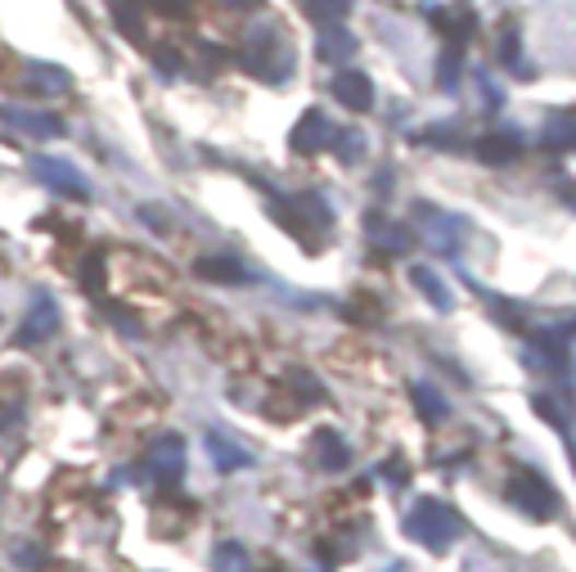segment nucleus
Wrapping results in <instances>:
<instances>
[{
	"mask_svg": "<svg viewBox=\"0 0 576 572\" xmlns=\"http://www.w3.org/2000/svg\"><path fill=\"white\" fill-rule=\"evenodd\" d=\"M212 568H216V572H244V568H248V550H244V541H216V550H212Z\"/></svg>",
	"mask_w": 576,
	"mask_h": 572,
	"instance_id": "21",
	"label": "nucleus"
},
{
	"mask_svg": "<svg viewBox=\"0 0 576 572\" xmlns=\"http://www.w3.org/2000/svg\"><path fill=\"white\" fill-rule=\"evenodd\" d=\"M459 527H465V523H459V514H455L446 501H433V495L414 501V510L405 514V537L419 541L424 550H433V555H442V550L455 546Z\"/></svg>",
	"mask_w": 576,
	"mask_h": 572,
	"instance_id": "1",
	"label": "nucleus"
},
{
	"mask_svg": "<svg viewBox=\"0 0 576 572\" xmlns=\"http://www.w3.org/2000/svg\"><path fill=\"white\" fill-rule=\"evenodd\" d=\"M0 118L14 122L27 136H42V140H59L63 136V122L55 118V113H42V108H19V104H10V108H0Z\"/></svg>",
	"mask_w": 576,
	"mask_h": 572,
	"instance_id": "10",
	"label": "nucleus"
},
{
	"mask_svg": "<svg viewBox=\"0 0 576 572\" xmlns=\"http://www.w3.org/2000/svg\"><path fill=\"white\" fill-rule=\"evenodd\" d=\"M383 478H388V482H397V487H401V482H405L410 474H405V465H401V460H388V465H383Z\"/></svg>",
	"mask_w": 576,
	"mask_h": 572,
	"instance_id": "27",
	"label": "nucleus"
},
{
	"mask_svg": "<svg viewBox=\"0 0 576 572\" xmlns=\"http://www.w3.org/2000/svg\"><path fill=\"white\" fill-rule=\"evenodd\" d=\"M410 280H414V289L424 293V297L433 302L437 312H450V307H455V297H450V289L442 284V276L433 271V266H410Z\"/></svg>",
	"mask_w": 576,
	"mask_h": 572,
	"instance_id": "16",
	"label": "nucleus"
},
{
	"mask_svg": "<svg viewBox=\"0 0 576 572\" xmlns=\"http://www.w3.org/2000/svg\"><path fill=\"white\" fill-rule=\"evenodd\" d=\"M369 235H374L378 244H388L392 253H397V248H410V235H405V231H397V225H388L383 217H369Z\"/></svg>",
	"mask_w": 576,
	"mask_h": 572,
	"instance_id": "24",
	"label": "nucleus"
},
{
	"mask_svg": "<svg viewBox=\"0 0 576 572\" xmlns=\"http://www.w3.org/2000/svg\"><path fill=\"white\" fill-rule=\"evenodd\" d=\"M414 221H419V231H424V240L437 253H446V257H455L459 244H465V235H469L465 221L450 217V212H442V208H433V203H414Z\"/></svg>",
	"mask_w": 576,
	"mask_h": 572,
	"instance_id": "5",
	"label": "nucleus"
},
{
	"mask_svg": "<svg viewBox=\"0 0 576 572\" xmlns=\"http://www.w3.org/2000/svg\"><path fill=\"white\" fill-rule=\"evenodd\" d=\"M329 91H333V100L342 108H356V113H365L374 104V82H369V72H361V68H342Z\"/></svg>",
	"mask_w": 576,
	"mask_h": 572,
	"instance_id": "9",
	"label": "nucleus"
},
{
	"mask_svg": "<svg viewBox=\"0 0 576 572\" xmlns=\"http://www.w3.org/2000/svg\"><path fill=\"white\" fill-rule=\"evenodd\" d=\"M158 5H163L167 14H185V10H189V0H158Z\"/></svg>",
	"mask_w": 576,
	"mask_h": 572,
	"instance_id": "29",
	"label": "nucleus"
},
{
	"mask_svg": "<svg viewBox=\"0 0 576 572\" xmlns=\"http://www.w3.org/2000/svg\"><path fill=\"white\" fill-rule=\"evenodd\" d=\"M27 86L46 91V95H63V91H72V78L55 63H27Z\"/></svg>",
	"mask_w": 576,
	"mask_h": 572,
	"instance_id": "18",
	"label": "nucleus"
},
{
	"mask_svg": "<svg viewBox=\"0 0 576 572\" xmlns=\"http://www.w3.org/2000/svg\"><path fill=\"white\" fill-rule=\"evenodd\" d=\"M221 5H230V10H257L261 0H221Z\"/></svg>",
	"mask_w": 576,
	"mask_h": 572,
	"instance_id": "30",
	"label": "nucleus"
},
{
	"mask_svg": "<svg viewBox=\"0 0 576 572\" xmlns=\"http://www.w3.org/2000/svg\"><path fill=\"white\" fill-rule=\"evenodd\" d=\"M118 23H122V32L131 36V42H140V36H144V27H140V19H136V5H131V0H122V5H118Z\"/></svg>",
	"mask_w": 576,
	"mask_h": 572,
	"instance_id": "26",
	"label": "nucleus"
},
{
	"mask_svg": "<svg viewBox=\"0 0 576 572\" xmlns=\"http://www.w3.org/2000/svg\"><path fill=\"white\" fill-rule=\"evenodd\" d=\"M316 460L329 474H338V469L352 465V451H348V442H342V433H333V429H320L316 433Z\"/></svg>",
	"mask_w": 576,
	"mask_h": 572,
	"instance_id": "15",
	"label": "nucleus"
},
{
	"mask_svg": "<svg viewBox=\"0 0 576 572\" xmlns=\"http://www.w3.org/2000/svg\"><path fill=\"white\" fill-rule=\"evenodd\" d=\"M32 176L36 180H46L55 195H68V199H77V203H86L91 199V180L77 172L72 163H63V159H32Z\"/></svg>",
	"mask_w": 576,
	"mask_h": 572,
	"instance_id": "7",
	"label": "nucleus"
},
{
	"mask_svg": "<svg viewBox=\"0 0 576 572\" xmlns=\"http://www.w3.org/2000/svg\"><path fill=\"white\" fill-rule=\"evenodd\" d=\"M509 501H514L527 518H536V523H550V518L559 514V491H554L541 474H536V469H518V474H514Z\"/></svg>",
	"mask_w": 576,
	"mask_h": 572,
	"instance_id": "3",
	"label": "nucleus"
},
{
	"mask_svg": "<svg viewBox=\"0 0 576 572\" xmlns=\"http://www.w3.org/2000/svg\"><path fill=\"white\" fill-rule=\"evenodd\" d=\"M333 154L342 159V163H361L365 159V136L361 131H333Z\"/></svg>",
	"mask_w": 576,
	"mask_h": 572,
	"instance_id": "23",
	"label": "nucleus"
},
{
	"mask_svg": "<svg viewBox=\"0 0 576 572\" xmlns=\"http://www.w3.org/2000/svg\"><path fill=\"white\" fill-rule=\"evenodd\" d=\"M59 325H63V316H59L55 293H36L23 325H19V348H42V342H50L59 334Z\"/></svg>",
	"mask_w": 576,
	"mask_h": 572,
	"instance_id": "6",
	"label": "nucleus"
},
{
	"mask_svg": "<svg viewBox=\"0 0 576 572\" xmlns=\"http://www.w3.org/2000/svg\"><path fill=\"white\" fill-rule=\"evenodd\" d=\"M82 284H86V293H104V253L82 257Z\"/></svg>",
	"mask_w": 576,
	"mask_h": 572,
	"instance_id": "25",
	"label": "nucleus"
},
{
	"mask_svg": "<svg viewBox=\"0 0 576 572\" xmlns=\"http://www.w3.org/2000/svg\"><path fill=\"white\" fill-rule=\"evenodd\" d=\"M208 455H212V465H216L221 474H239V469L252 465V455H248L244 446L230 442V433H221V429L208 433Z\"/></svg>",
	"mask_w": 576,
	"mask_h": 572,
	"instance_id": "12",
	"label": "nucleus"
},
{
	"mask_svg": "<svg viewBox=\"0 0 576 572\" xmlns=\"http://www.w3.org/2000/svg\"><path fill=\"white\" fill-rule=\"evenodd\" d=\"M316 50H320V59H329V63H348V59L356 55V36H352L348 27L333 23V27L320 32V46H316Z\"/></svg>",
	"mask_w": 576,
	"mask_h": 572,
	"instance_id": "17",
	"label": "nucleus"
},
{
	"mask_svg": "<svg viewBox=\"0 0 576 572\" xmlns=\"http://www.w3.org/2000/svg\"><path fill=\"white\" fill-rule=\"evenodd\" d=\"M306 14H311L320 27H333L352 14V0H306Z\"/></svg>",
	"mask_w": 576,
	"mask_h": 572,
	"instance_id": "22",
	"label": "nucleus"
},
{
	"mask_svg": "<svg viewBox=\"0 0 576 572\" xmlns=\"http://www.w3.org/2000/svg\"><path fill=\"white\" fill-rule=\"evenodd\" d=\"M195 271H199V280H216V284H244V280H248V266H244L239 257H230V253L199 257Z\"/></svg>",
	"mask_w": 576,
	"mask_h": 572,
	"instance_id": "13",
	"label": "nucleus"
},
{
	"mask_svg": "<svg viewBox=\"0 0 576 572\" xmlns=\"http://www.w3.org/2000/svg\"><path fill=\"white\" fill-rule=\"evenodd\" d=\"M271 572H275V568H271Z\"/></svg>",
	"mask_w": 576,
	"mask_h": 572,
	"instance_id": "31",
	"label": "nucleus"
},
{
	"mask_svg": "<svg viewBox=\"0 0 576 572\" xmlns=\"http://www.w3.org/2000/svg\"><path fill=\"white\" fill-rule=\"evenodd\" d=\"M329 140H333V122L320 108H306L297 118V127L289 131V144L297 149V154H320V149H329Z\"/></svg>",
	"mask_w": 576,
	"mask_h": 572,
	"instance_id": "8",
	"label": "nucleus"
},
{
	"mask_svg": "<svg viewBox=\"0 0 576 572\" xmlns=\"http://www.w3.org/2000/svg\"><path fill=\"white\" fill-rule=\"evenodd\" d=\"M518 154H522V136H518V131H486V136L478 140V159L491 163V167H505V163H514Z\"/></svg>",
	"mask_w": 576,
	"mask_h": 572,
	"instance_id": "11",
	"label": "nucleus"
},
{
	"mask_svg": "<svg viewBox=\"0 0 576 572\" xmlns=\"http://www.w3.org/2000/svg\"><path fill=\"white\" fill-rule=\"evenodd\" d=\"M531 365H545V370H567V348L559 338H541V342H531V352H527Z\"/></svg>",
	"mask_w": 576,
	"mask_h": 572,
	"instance_id": "20",
	"label": "nucleus"
},
{
	"mask_svg": "<svg viewBox=\"0 0 576 572\" xmlns=\"http://www.w3.org/2000/svg\"><path fill=\"white\" fill-rule=\"evenodd\" d=\"M410 397H414V406H419V415L428 419V424H442V419L450 415V406L442 401V393L433 388V384H414L410 388Z\"/></svg>",
	"mask_w": 576,
	"mask_h": 572,
	"instance_id": "19",
	"label": "nucleus"
},
{
	"mask_svg": "<svg viewBox=\"0 0 576 572\" xmlns=\"http://www.w3.org/2000/svg\"><path fill=\"white\" fill-rule=\"evenodd\" d=\"M541 144L545 149H576V108H559L541 127Z\"/></svg>",
	"mask_w": 576,
	"mask_h": 572,
	"instance_id": "14",
	"label": "nucleus"
},
{
	"mask_svg": "<svg viewBox=\"0 0 576 572\" xmlns=\"http://www.w3.org/2000/svg\"><path fill=\"white\" fill-rule=\"evenodd\" d=\"M140 221H149L153 231H167V225H163V217H158V208H144V203H140Z\"/></svg>",
	"mask_w": 576,
	"mask_h": 572,
	"instance_id": "28",
	"label": "nucleus"
},
{
	"mask_svg": "<svg viewBox=\"0 0 576 572\" xmlns=\"http://www.w3.org/2000/svg\"><path fill=\"white\" fill-rule=\"evenodd\" d=\"M244 63L261 82H289L293 78V46L280 27H252L244 42Z\"/></svg>",
	"mask_w": 576,
	"mask_h": 572,
	"instance_id": "2",
	"label": "nucleus"
},
{
	"mask_svg": "<svg viewBox=\"0 0 576 572\" xmlns=\"http://www.w3.org/2000/svg\"><path fill=\"white\" fill-rule=\"evenodd\" d=\"M180 478H185V437L180 433L153 437V446H149V482L158 491H172V487H180Z\"/></svg>",
	"mask_w": 576,
	"mask_h": 572,
	"instance_id": "4",
	"label": "nucleus"
}]
</instances>
